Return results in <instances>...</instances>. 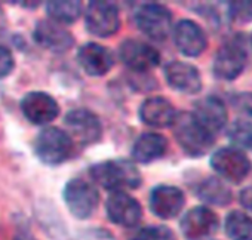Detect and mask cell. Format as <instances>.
Instances as JSON below:
<instances>
[{
    "label": "cell",
    "instance_id": "7a4b0ae2",
    "mask_svg": "<svg viewBox=\"0 0 252 240\" xmlns=\"http://www.w3.org/2000/svg\"><path fill=\"white\" fill-rule=\"evenodd\" d=\"M171 126L178 146L190 157L205 156L215 144V135L199 122L193 113H177Z\"/></svg>",
    "mask_w": 252,
    "mask_h": 240
},
{
    "label": "cell",
    "instance_id": "8992f818",
    "mask_svg": "<svg viewBox=\"0 0 252 240\" xmlns=\"http://www.w3.org/2000/svg\"><path fill=\"white\" fill-rule=\"evenodd\" d=\"M65 132L73 143L92 146L102 138V123L99 117L88 108H73L64 117Z\"/></svg>",
    "mask_w": 252,
    "mask_h": 240
},
{
    "label": "cell",
    "instance_id": "d6a6232c",
    "mask_svg": "<svg viewBox=\"0 0 252 240\" xmlns=\"http://www.w3.org/2000/svg\"><path fill=\"white\" fill-rule=\"evenodd\" d=\"M5 27H6V15H5L2 6H0V31L5 30Z\"/></svg>",
    "mask_w": 252,
    "mask_h": 240
},
{
    "label": "cell",
    "instance_id": "484cf974",
    "mask_svg": "<svg viewBox=\"0 0 252 240\" xmlns=\"http://www.w3.org/2000/svg\"><path fill=\"white\" fill-rule=\"evenodd\" d=\"M129 240H177V236L166 225H150L135 231Z\"/></svg>",
    "mask_w": 252,
    "mask_h": 240
},
{
    "label": "cell",
    "instance_id": "f1b7e54d",
    "mask_svg": "<svg viewBox=\"0 0 252 240\" xmlns=\"http://www.w3.org/2000/svg\"><path fill=\"white\" fill-rule=\"evenodd\" d=\"M15 68V58L9 48L0 45V80L8 77Z\"/></svg>",
    "mask_w": 252,
    "mask_h": 240
},
{
    "label": "cell",
    "instance_id": "2e32d148",
    "mask_svg": "<svg viewBox=\"0 0 252 240\" xmlns=\"http://www.w3.org/2000/svg\"><path fill=\"white\" fill-rule=\"evenodd\" d=\"M172 37L177 49L190 58H196L206 51L208 37L203 29L193 20H181L172 30Z\"/></svg>",
    "mask_w": 252,
    "mask_h": 240
},
{
    "label": "cell",
    "instance_id": "9a60e30c",
    "mask_svg": "<svg viewBox=\"0 0 252 240\" xmlns=\"http://www.w3.org/2000/svg\"><path fill=\"white\" fill-rule=\"evenodd\" d=\"M33 40L37 46L54 54H64L74 45V36L51 20H42L34 26Z\"/></svg>",
    "mask_w": 252,
    "mask_h": 240
},
{
    "label": "cell",
    "instance_id": "d6986e66",
    "mask_svg": "<svg viewBox=\"0 0 252 240\" xmlns=\"http://www.w3.org/2000/svg\"><path fill=\"white\" fill-rule=\"evenodd\" d=\"M193 114L212 135H217L218 132H221L227 126V122H228L227 107L215 95H208L196 101Z\"/></svg>",
    "mask_w": 252,
    "mask_h": 240
},
{
    "label": "cell",
    "instance_id": "277c9868",
    "mask_svg": "<svg viewBox=\"0 0 252 240\" xmlns=\"http://www.w3.org/2000/svg\"><path fill=\"white\" fill-rule=\"evenodd\" d=\"M36 157L46 166H58L73 156L74 143L70 135L55 126L42 129L33 143Z\"/></svg>",
    "mask_w": 252,
    "mask_h": 240
},
{
    "label": "cell",
    "instance_id": "ac0fdd59",
    "mask_svg": "<svg viewBox=\"0 0 252 240\" xmlns=\"http://www.w3.org/2000/svg\"><path fill=\"white\" fill-rule=\"evenodd\" d=\"M168 85L187 95H194L202 90V77L199 70L184 61H171L163 68Z\"/></svg>",
    "mask_w": 252,
    "mask_h": 240
},
{
    "label": "cell",
    "instance_id": "1f68e13d",
    "mask_svg": "<svg viewBox=\"0 0 252 240\" xmlns=\"http://www.w3.org/2000/svg\"><path fill=\"white\" fill-rule=\"evenodd\" d=\"M14 240H36L33 233L30 231L29 225L27 224H21V225H17V230H15V234H14Z\"/></svg>",
    "mask_w": 252,
    "mask_h": 240
},
{
    "label": "cell",
    "instance_id": "9c48e42d",
    "mask_svg": "<svg viewBox=\"0 0 252 240\" xmlns=\"http://www.w3.org/2000/svg\"><path fill=\"white\" fill-rule=\"evenodd\" d=\"M209 165L221 178L233 184H240L252 168L248 156L242 150L233 147H222L214 151Z\"/></svg>",
    "mask_w": 252,
    "mask_h": 240
},
{
    "label": "cell",
    "instance_id": "4dcf8cb0",
    "mask_svg": "<svg viewBox=\"0 0 252 240\" xmlns=\"http://www.w3.org/2000/svg\"><path fill=\"white\" fill-rule=\"evenodd\" d=\"M86 240H116V239L108 231L98 228V230L86 231Z\"/></svg>",
    "mask_w": 252,
    "mask_h": 240
},
{
    "label": "cell",
    "instance_id": "44dd1931",
    "mask_svg": "<svg viewBox=\"0 0 252 240\" xmlns=\"http://www.w3.org/2000/svg\"><path fill=\"white\" fill-rule=\"evenodd\" d=\"M168 151V140L156 132L141 134L132 146V159L143 165H150L162 159Z\"/></svg>",
    "mask_w": 252,
    "mask_h": 240
},
{
    "label": "cell",
    "instance_id": "5bb4252c",
    "mask_svg": "<svg viewBox=\"0 0 252 240\" xmlns=\"http://www.w3.org/2000/svg\"><path fill=\"white\" fill-rule=\"evenodd\" d=\"M186 205V194L175 185L159 184L152 188L149 196V206L152 212L160 219H171L180 215Z\"/></svg>",
    "mask_w": 252,
    "mask_h": 240
},
{
    "label": "cell",
    "instance_id": "f546056e",
    "mask_svg": "<svg viewBox=\"0 0 252 240\" xmlns=\"http://www.w3.org/2000/svg\"><path fill=\"white\" fill-rule=\"evenodd\" d=\"M240 205L252 213V187H245L239 194Z\"/></svg>",
    "mask_w": 252,
    "mask_h": 240
},
{
    "label": "cell",
    "instance_id": "52a82bcc",
    "mask_svg": "<svg viewBox=\"0 0 252 240\" xmlns=\"http://www.w3.org/2000/svg\"><path fill=\"white\" fill-rule=\"evenodd\" d=\"M63 197L70 213L79 219L92 216L99 203V193L96 187L83 178L70 180L63 190Z\"/></svg>",
    "mask_w": 252,
    "mask_h": 240
},
{
    "label": "cell",
    "instance_id": "4316f807",
    "mask_svg": "<svg viewBox=\"0 0 252 240\" xmlns=\"http://www.w3.org/2000/svg\"><path fill=\"white\" fill-rule=\"evenodd\" d=\"M228 17L236 24L252 23V2H230Z\"/></svg>",
    "mask_w": 252,
    "mask_h": 240
},
{
    "label": "cell",
    "instance_id": "ffe728a7",
    "mask_svg": "<svg viewBox=\"0 0 252 240\" xmlns=\"http://www.w3.org/2000/svg\"><path fill=\"white\" fill-rule=\"evenodd\" d=\"M140 120L152 128L171 126L177 116V110L172 102L165 96H150L144 99L138 108Z\"/></svg>",
    "mask_w": 252,
    "mask_h": 240
},
{
    "label": "cell",
    "instance_id": "d4e9b609",
    "mask_svg": "<svg viewBox=\"0 0 252 240\" xmlns=\"http://www.w3.org/2000/svg\"><path fill=\"white\" fill-rule=\"evenodd\" d=\"M227 137L237 147L252 151V122L249 120H234L227 131Z\"/></svg>",
    "mask_w": 252,
    "mask_h": 240
},
{
    "label": "cell",
    "instance_id": "603a6c76",
    "mask_svg": "<svg viewBox=\"0 0 252 240\" xmlns=\"http://www.w3.org/2000/svg\"><path fill=\"white\" fill-rule=\"evenodd\" d=\"M224 231L230 240H252V218L242 210H231L225 216Z\"/></svg>",
    "mask_w": 252,
    "mask_h": 240
},
{
    "label": "cell",
    "instance_id": "3957f363",
    "mask_svg": "<svg viewBox=\"0 0 252 240\" xmlns=\"http://www.w3.org/2000/svg\"><path fill=\"white\" fill-rule=\"evenodd\" d=\"M248 64V43L243 34H234L227 39L218 49L212 73L218 80H236Z\"/></svg>",
    "mask_w": 252,
    "mask_h": 240
},
{
    "label": "cell",
    "instance_id": "ba28073f",
    "mask_svg": "<svg viewBox=\"0 0 252 240\" xmlns=\"http://www.w3.org/2000/svg\"><path fill=\"white\" fill-rule=\"evenodd\" d=\"M85 27L92 36L101 39L114 36L120 29L119 8L111 2L102 0L89 2L85 11Z\"/></svg>",
    "mask_w": 252,
    "mask_h": 240
},
{
    "label": "cell",
    "instance_id": "8fae6325",
    "mask_svg": "<svg viewBox=\"0 0 252 240\" xmlns=\"http://www.w3.org/2000/svg\"><path fill=\"white\" fill-rule=\"evenodd\" d=\"M120 61L134 73H147L160 64L159 51L138 39H125L119 46Z\"/></svg>",
    "mask_w": 252,
    "mask_h": 240
},
{
    "label": "cell",
    "instance_id": "836d02e7",
    "mask_svg": "<svg viewBox=\"0 0 252 240\" xmlns=\"http://www.w3.org/2000/svg\"><path fill=\"white\" fill-rule=\"evenodd\" d=\"M251 39H252V37H251Z\"/></svg>",
    "mask_w": 252,
    "mask_h": 240
},
{
    "label": "cell",
    "instance_id": "4fadbf2b",
    "mask_svg": "<svg viewBox=\"0 0 252 240\" xmlns=\"http://www.w3.org/2000/svg\"><path fill=\"white\" fill-rule=\"evenodd\" d=\"M218 227V215L206 206L191 208L180 221V230L186 240H205L215 234Z\"/></svg>",
    "mask_w": 252,
    "mask_h": 240
},
{
    "label": "cell",
    "instance_id": "cb8c5ba5",
    "mask_svg": "<svg viewBox=\"0 0 252 240\" xmlns=\"http://www.w3.org/2000/svg\"><path fill=\"white\" fill-rule=\"evenodd\" d=\"M46 14L51 21L60 26H70L79 20L82 14V3L76 0L73 2H48Z\"/></svg>",
    "mask_w": 252,
    "mask_h": 240
},
{
    "label": "cell",
    "instance_id": "83f0119b",
    "mask_svg": "<svg viewBox=\"0 0 252 240\" xmlns=\"http://www.w3.org/2000/svg\"><path fill=\"white\" fill-rule=\"evenodd\" d=\"M231 107L252 119V92H236L230 96Z\"/></svg>",
    "mask_w": 252,
    "mask_h": 240
},
{
    "label": "cell",
    "instance_id": "30bf717a",
    "mask_svg": "<svg viewBox=\"0 0 252 240\" xmlns=\"http://www.w3.org/2000/svg\"><path fill=\"white\" fill-rule=\"evenodd\" d=\"M20 108L29 122L37 126L52 123L61 111L57 99L43 90L27 92L20 101Z\"/></svg>",
    "mask_w": 252,
    "mask_h": 240
},
{
    "label": "cell",
    "instance_id": "7402d4cb",
    "mask_svg": "<svg viewBox=\"0 0 252 240\" xmlns=\"http://www.w3.org/2000/svg\"><path fill=\"white\" fill-rule=\"evenodd\" d=\"M194 193L202 202L214 206H227L233 200L231 190L215 177H206L199 181L196 184Z\"/></svg>",
    "mask_w": 252,
    "mask_h": 240
},
{
    "label": "cell",
    "instance_id": "6da1fadb",
    "mask_svg": "<svg viewBox=\"0 0 252 240\" xmlns=\"http://www.w3.org/2000/svg\"><path fill=\"white\" fill-rule=\"evenodd\" d=\"M91 180L105 190L126 191L135 190L141 185L143 177L134 162L125 159H111L95 163L89 168Z\"/></svg>",
    "mask_w": 252,
    "mask_h": 240
},
{
    "label": "cell",
    "instance_id": "e0dca14e",
    "mask_svg": "<svg viewBox=\"0 0 252 240\" xmlns=\"http://www.w3.org/2000/svg\"><path fill=\"white\" fill-rule=\"evenodd\" d=\"M77 62L88 76L101 77L113 68L114 57L107 46L95 42H88L79 48Z\"/></svg>",
    "mask_w": 252,
    "mask_h": 240
},
{
    "label": "cell",
    "instance_id": "7c38bea8",
    "mask_svg": "<svg viewBox=\"0 0 252 240\" xmlns=\"http://www.w3.org/2000/svg\"><path fill=\"white\" fill-rule=\"evenodd\" d=\"M105 212L108 219L123 228H132L143 219L140 202L126 191H114L107 197Z\"/></svg>",
    "mask_w": 252,
    "mask_h": 240
},
{
    "label": "cell",
    "instance_id": "5b68a950",
    "mask_svg": "<svg viewBox=\"0 0 252 240\" xmlns=\"http://www.w3.org/2000/svg\"><path fill=\"white\" fill-rule=\"evenodd\" d=\"M138 30L153 42H165L172 31V12L155 2L140 5L134 12Z\"/></svg>",
    "mask_w": 252,
    "mask_h": 240
}]
</instances>
